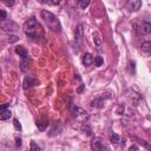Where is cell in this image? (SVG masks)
Masks as SVG:
<instances>
[{
    "instance_id": "6da1fadb",
    "label": "cell",
    "mask_w": 151,
    "mask_h": 151,
    "mask_svg": "<svg viewBox=\"0 0 151 151\" xmlns=\"http://www.w3.org/2000/svg\"><path fill=\"white\" fill-rule=\"evenodd\" d=\"M22 28H24L25 34L31 38H39L42 35V27L37 21L35 18H31V19L26 20Z\"/></svg>"
},
{
    "instance_id": "7a4b0ae2",
    "label": "cell",
    "mask_w": 151,
    "mask_h": 151,
    "mask_svg": "<svg viewBox=\"0 0 151 151\" xmlns=\"http://www.w3.org/2000/svg\"><path fill=\"white\" fill-rule=\"evenodd\" d=\"M40 15H41V19H44V21L46 22V25L53 31V32H60L61 31V25H60V21L59 19L50 11L47 9H42L40 12Z\"/></svg>"
},
{
    "instance_id": "3957f363",
    "label": "cell",
    "mask_w": 151,
    "mask_h": 151,
    "mask_svg": "<svg viewBox=\"0 0 151 151\" xmlns=\"http://www.w3.org/2000/svg\"><path fill=\"white\" fill-rule=\"evenodd\" d=\"M71 112H72V117H73L76 120L80 122V123H85V122L88 119V113H87L85 110H83L81 107L72 106Z\"/></svg>"
},
{
    "instance_id": "277c9868",
    "label": "cell",
    "mask_w": 151,
    "mask_h": 151,
    "mask_svg": "<svg viewBox=\"0 0 151 151\" xmlns=\"http://www.w3.org/2000/svg\"><path fill=\"white\" fill-rule=\"evenodd\" d=\"M133 27H134V31L139 34L146 35V34L151 33V22H149V21H142V22L134 24Z\"/></svg>"
},
{
    "instance_id": "5b68a950",
    "label": "cell",
    "mask_w": 151,
    "mask_h": 151,
    "mask_svg": "<svg viewBox=\"0 0 151 151\" xmlns=\"http://www.w3.org/2000/svg\"><path fill=\"white\" fill-rule=\"evenodd\" d=\"M91 149L92 151H109L107 146L104 144V142L99 137H94L91 140Z\"/></svg>"
},
{
    "instance_id": "8992f818",
    "label": "cell",
    "mask_w": 151,
    "mask_h": 151,
    "mask_svg": "<svg viewBox=\"0 0 151 151\" xmlns=\"http://www.w3.org/2000/svg\"><path fill=\"white\" fill-rule=\"evenodd\" d=\"M1 28L5 31V32H17L19 29V26L14 22V21H11V20H7V21H2L1 22Z\"/></svg>"
},
{
    "instance_id": "52a82bcc",
    "label": "cell",
    "mask_w": 151,
    "mask_h": 151,
    "mask_svg": "<svg viewBox=\"0 0 151 151\" xmlns=\"http://www.w3.org/2000/svg\"><path fill=\"white\" fill-rule=\"evenodd\" d=\"M126 97H127V99H129L133 105H137V104L139 103V100H140V96H139L136 91H133V90H129V91L126 92Z\"/></svg>"
},
{
    "instance_id": "ba28073f",
    "label": "cell",
    "mask_w": 151,
    "mask_h": 151,
    "mask_svg": "<svg viewBox=\"0 0 151 151\" xmlns=\"http://www.w3.org/2000/svg\"><path fill=\"white\" fill-rule=\"evenodd\" d=\"M140 6H142V1H139V0H130L126 4V8L129 11H131V12L138 11L140 8Z\"/></svg>"
},
{
    "instance_id": "9c48e42d",
    "label": "cell",
    "mask_w": 151,
    "mask_h": 151,
    "mask_svg": "<svg viewBox=\"0 0 151 151\" xmlns=\"http://www.w3.org/2000/svg\"><path fill=\"white\" fill-rule=\"evenodd\" d=\"M83 33H84V29H83V25H78L77 28H76V32H74V40L77 42V45H79L81 42V39H83Z\"/></svg>"
},
{
    "instance_id": "30bf717a",
    "label": "cell",
    "mask_w": 151,
    "mask_h": 151,
    "mask_svg": "<svg viewBox=\"0 0 151 151\" xmlns=\"http://www.w3.org/2000/svg\"><path fill=\"white\" fill-rule=\"evenodd\" d=\"M93 41H94V45H96L97 50H98V51H101V47H103V39H101V37H100L99 33H97V32L93 33Z\"/></svg>"
},
{
    "instance_id": "8fae6325",
    "label": "cell",
    "mask_w": 151,
    "mask_h": 151,
    "mask_svg": "<svg viewBox=\"0 0 151 151\" xmlns=\"http://www.w3.org/2000/svg\"><path fill=\"white\" fill-rule=\"evenodd\" d=\"M104 103H105V98H104V96H101V97H99V98H96V99H93L92 101H91V106L92 107H97V109H100V107H103L104 106Z\"/></svg>"
},
{
    "instance_id": "7c38bea8",
    "label": "cell",
    "mask_w": 151,
    "mask_h": 151,
    "mask_svg": "<svg viewBox=\"0 0 151 151\" xmlns=\"http://www.w3.org/2000/svg\"><path fill=\"white\" fill-rule=\"evenodd\" d=\"M34 84H35V79H34L33 77H31V76H26L25 79H24V84H22L24 86H22V87H24L25 90H27V88L32 87Z\"/></svg>"
},
{
    "instance_id": "4fadbf2b",
    "label": "cell",
    "mask_w": 151,
    "mask_h": 151,
    "mask_svg": "<svg viewBox=\"0 0 151 151\" xmlns=\"http://www.w3.org/2000/svg\"><path fill=\"white\" fill-rule=\"evenodd\" d=\"M81 63H83L84 66H90L93 63V55L91 53H88V52L85 53L83 55V58H81Z\"/></svg>"
},
{
    "instance_id": "5bb4252c",
    "label": "cell",
    "mask_w": 151,
    "mask_h": 151,
    "mask_svg": "<svg viewBox=\"0 0 151 151\" xmlns=\"http://www.w3.org/2000/svg\"><path fill=\"white\" fill-rule=\"evenodd\" d=\"M131 138H132L133 140H136L138 144H140L142 146H144L145 149H147L149 151H151V144H150L149 142H146V140H144V139H142V138H139V137H136V136H131Z\"/></svg>"
},
{
    "instance_id": "9a60e30c",
    "label": "cell",
    "mask_w": 151,
    "mask_h": 151,
    "mask_svg": "<svg viewBox=\"0 0 151 151\" xmlns=\"http://www.w3.org/2000/svg\"><path fill=\"white\" fill-rule=\"evenodd\" d=\"M15 53L19 54V57H21L22 59H27L28 58V52L26 51V48L24 46H17L15 47Z\"/></svg>"
},
{
    "instance_id": "2e32d148",
    "label": "cell",
    "mask_w": 151,
    "mask_h": 151,
    "mask_svg": "<svg viewBox=\"0 0 151 151\" xmlns=\"http://www.w3.org/2000/svg\"><path fill=\"white\" fill-rule=\"evenodd\" d=\"M47 125H48V120H47L46 118H41V119H39V120L37 122V127H38L40 131H44V130L47 127Z\"/></svg>"
},
{
    "instance_id": "e0dca14e",
    "label": "cell",
    "mask_w": 151,
    "mask_h": 151,
    "mask_svg": "<svg viewBox=\"0 0 151 151\" xmlns=\"http://www.w3.org/2000/svg\"><path fill=\"white\" fill-rule=\"evenodd\" d=\"M12 116V112L9 109H6V110H0V119L1 120H6V119H9Z\"/></svg>"
},
{
    "instance_id": "ac0fdd59",
    "label": "cell",
    "mask_w": 151,
    "mask_h": 151,
    "mask_svg": "<svg viewBox=\"0 0 151 151\" xmlns=\"http://www.w3.org/2000/svg\"><path fill=\"white\" fill-rule=\"evenodd\" d=\"M29 65H31V59H29V58L22 59L21 63H20V68H21V71H22V72H26V71L28 70Z\"/></svg>"
},
{
    "instance_id": "d6986e66",
    "label": "cell",
    "mask_w": 151,
    "mask_h": 151,
    "mask_svg": "<svg viewBox=\"0 0 151 151\" xmlns=\"http://www.w3.org/2000/svg\"><path fill=\"white\" fill-rule=\"evenodd\" d=\"M60 131H61V126H60V124H59V123H55V124L52 126L51 131H50V136H51V137H52V136H55V134H58Z\"/></svg>"
},
{
    "instance_id": "ffe728a7",
    "label": "cell",
    "mask_w": 151,
    "mask_h": 151,
    "mask_svg": "<svg viewBox=\"0 0 151 151\" xmlns=\"http://www.w3.org/2000/svg\"><path fill=\"white\" fill-rule=\"evenodd\" d=\"M140 48L143 52H146V53L151 52V41H143L140 45Z\"/></svg>"
},
{
    "instance_id": "44dd1931",
    "label": "cell",
    "mask_w": 151,
    "mask_h": 151,
    "mask_svg": "<svg viewBox=\"0 0 151 151\" xmlns=\"http://www.w3.org/2000/svg\"><path fill=\"white\" fill-rule=\"evenodd\" d=\"M110 140H111L112 144H119V142H120V137H119L117 133L112 132V133L110 134Z\"/></svg>"
},
{
    "instance_id": "7402d4cb",
    "label": "cell",
    "mask_w": 151,
    "mask_h": 151,
    "mask_svg": "<svg viewBox=\"0 0 151 151\" xmlns=\"http://www.w3.org/2000/svg\"><path fill=\"white\" fill-rule=\"evenodd\" d=\"M29 151H41V149H40V146L34 142V140H32L31 142V147H29Z\"/></svg>"
},
{
    "instance_id": "603a6c76",
    "label": "cell",
    "mask_w": 151,
    "mask_h": 151,
    "mask_svg": "<svg viewBox=\"0 0 151 151\" xmlns=\"http://www.w3.org/2000/svg\"><path fill=\"white\" fill-rule=\"evenodd\" d=\"M103 63H104V59L101 58V57H94V64H96V66H101L103 65Z\"/></svg>"
},
{
    "instance_id": "cb8c5ba5",
    "label": "cell",
    "mask_w": 151,
    "mask_h": 151,
    "mask_svg": "<svg viewBox=\"0 0 151 151\" xmlns=\"http://www.w3.org/2000/svg\"><path fill=\"white\" fill-rule=\"evenodd\" d=\"M88 5H90V1H88V0H80V1H79V6H80V8H83V9H85Z\"/></svg>"
},
{
    "instance_id": "d4e9b609",
    "label": "cell",
    "mask_w": 151,
    "mask_h": 151,
    "mask_svg": "<svg viewBox=\"0 0 151 151\" xmlns=\"http://www.w3.org/2000/svg\"><path fill=\"white\" fill-rule=\"evenodd\" d=\"M13 125H14V129L17 130V131H21V124L19 123V120L18 119H13Z\"/></svg>"
},
{
    "instance_id": "484cf974",
    "label": "cell",
    "mask_w": 151,
    "mask_h": 151,
    "mask_svg": "<svg viewBox=\"0 0 151 151\" xmlns=\"http://www.w3.org/2000/svg\"><path fill=\"white\" fill-rule=\"evenodd\" d=\"M0 19L2 21H5V19H6V12L4 9H0Z\"/></svg>"
},
{
    "instance_id": "4316f807",
    "label": "cell",
    "mask_w": 151,
    "mask_h": 151,
    "mask_svg": "<svg viewBox=\"0 0 151 151\" xmlns=\"http://www.w3.org/2000/svg\"><path fill=\"white\" fill-rule=\"evenodd\" d=\"M122 111H124V106H123V105H119V107H118V110H117V113H118V114H123Z\"/></svg>"
},
{
    "instance_id": "83f0119b",
    "label": "cell",
    "mask_w": 151,
    "mask_h": 151,
    "mask_svg": "<svg viewBox=\"0 0 151 151\" xmlns=\"http://www.w3.org/2000/svg\"><path fill=\"white\" fill-rule=\"evenodd\" d=\"M4 4H5L6 6H13V5H14V1H9V2H8V1H4Z\"/></svg>"
},
{
    "instance_id": "f1b7e54d",
    "label": "cell",
    "mask_w": 151,
    "mask_h": 151,
    "mask_svg": "<svg viewBox=\"0 0 151 151\" xmlns=\"http://www.w3.org/2000/svg\"><path fill=\"white\" fill-rule=\"evenodd\" d=\"M20 146H21V139L17 138V147H20Z\"/></svg>"
},
{
    "instance_id": "f546056e",
    "label": "cell",
    "mask_w": 151,
    "mask_h": 151,
    "mask_svg": "<svg viewBox=\"0 0 151 151\" xmlns=\"http://www.w3.org/2000/svg\"><path fill=\"white\" fill-rule=\"evenodd\" d=\"M9 106V104H4V105H1V107H0V110H6L7 107Z\"/></svg>"
},
{
    "instance_id": "4dcf8cb0",
    "label": "cell",
    "mask_w": 151,
    "mask_h": 151,
    "mask_svg": "<svg viewBox=\"0 0 151 151\" xmlns=\"http://www.w3.org/2000/svg\"><path fill=\"white\" fill-rule=\"evenodd\" d=\"M138 150V147L136 146V145H133V146H131L130 149H129V151H137Z\"/></svg>"
}]
</instances>
